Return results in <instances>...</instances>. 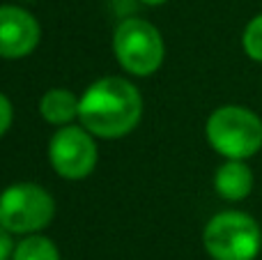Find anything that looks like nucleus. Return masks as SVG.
<instances>
[{"label": "nucleus", "mask_w": 262, "mask_h": 260, "mask_svg": "<svg viewBox=\"0 0 262 260\" xmlns=\"http://www.w3.org/2000/svg\"><path fill=\"white\" fill-rule=\"evenodd\" d=\"M253 170L242 159H226L214 173V191L230 203H239L253 191Z\"/></svg>", "instance_id": "6e6552de"}, {"label": "nucleus", "mask_w": 262, "mask_h": 260, "mask_svg": "<svg viewBox=\"0 0 262 260\" xmlns=\"http://www.w3.org/2000/svg\"><path fill=\"white\" fill-rule=\"evenodd\" d=\"M12 260H60V253L49 237L32 233L16 244Z\"/></svg>", "instance_id": "9d476101"}, {"label": "nucleus", "mask_w": 262, "mask_h": 260, "mask_svg": "<svg viewBox=\"0 0 262 260\" xmlns=\"http://www.w3.org/2000/svg\"><path fill=\"white\" fill-rule=\"evenodd\" d=\"M143 118V97L138 88L122 76H104L81 95L78 120L99 138H122L138 127Z\"/></svg>", "instance_id": "f257e3e1"}, {"label": "nucleus", "mask_w": 262, "mask_h": 260, "mask_svg": "<svg viewBox=\"0 0 262 260\" xmlns=\"http://www.w3.org/2000/svg\"><path fill=\"white\" fill-rule=\"evenodd\" d=\"M49 161L64 180H83L97 166V143L85 127L64 124L49 141Z\"/></svg>", "instance_id": "423d86ee"}, {"label": "nucleus", "mask_w": 262, "mask_h": 260, "mask_svg": "<svg viewBox=\"0 0 262 260\" xmlns=\"http://www.w3.org/2000/svg\"><path fill=\"white\" fill-rule=\"evenodd\" d=\"M207 141L226 159H251L262 150V118L246 106L228 104L212 111L205 124Z\"/></svg>", "instance_id": "f03ea898"}, {"label": "nucleus", "mask_w": 262, "mask_h": 260, "mask_svg": "<svg viewBox=\"0 0 262 260\" xmlns=\"http://www.w3.org/2000/svg\"><path fill=\"white\" fill-rule=\"evenodd\" d=\"M113 51L120 67L134 76H149L163 64L166 46L152 23L143 18H124L113 35Z\"/></svg>", "instance_id": "39448f33"}, {"label": "nucleus", "mask_w": 262, "mask_h": 260, "mask_svg": "<svg viewBox=\"0 0 262 260\" xmlns=\"http://www.w3.org/2000/svg\"><path fill=\"white\" fill-rule=\"evenodd\" d=\"M39 39L41 28L30 12L14 5L0 7V58H26L37 49Z\"/></svg>", "instance_id": "0eeeda50"}, {"label": "nucleus", "mask_w": 262, "mask_h": 260, "mask_svg": "<svg viewBox=\"0 0 262 260\" xmlns=\"http://www.w3.org/2000/svg\"><path fill=\"white\" fill-rule=\"evenodd\" d=\"M140 3L149 5V7H157V5H163V3H168V0H140Z\"/></svg>", "instance_id": "4468645a"}, {"label": "nucleus", "mask_w": 262, "mask_h": 260, "mask_svg": "<svg viewBox=\"0 0 262 260\" xmlns=\"http://www.w3.org/2000/svg\"><path fill=\"white\" fill-rule=\"evenodd\" d=\"M78 109H81V99L64 88H53V90L44 92L39 101L41 118L49 124H55V127L72 124V120L78 118Z\"/></svg>", "instance_id": "1a4fd4ad"}, {"label": "nucleus", "mask_w": 262, "mask_h": 260, "mask_svg": "<svg viewBox=\"0 0 262 260\" xmlns=\"http://www.w3.org/2000/svg\"><path fill=\"white\" fill-rule=\"evenodd\" d=\"M12 120H14V109H12V101L0 92V138L9 132L12 127Z\"/></svg>", "instance_id": "f8f14e48"}, {"label": "nucleus", "mask_w": 262, "mask_h": 260, "mask_svg": "<svg viewBox=\"0 0 262 260\" xmlns=\"http://www.w3.org/2000/svg\"><path fill=\"white\" fill-rule=\"evenodd\" d=\"M14 240H12V233L7 228L0 226V260H12L14 256Z\"/></svg>", "instance_id": "ddd939ff"}, {"label": "nucleus", "mask_w": 262, "mask_h": 260, "mask_svg": "<svg viewBox=\"0 0 262 260\" xmlns=\"http://www.w3.org/2000/svg\"><path fill=\"white\" fill-rule=\"evenodd\" d=\"M242 46L253 62H262V14L246 23L244 35H242Z\"/></svg>", "instance_id": "9b49d317"}, {"label": "nucleus", "mask_w": 262, "mask_h": 260, "mask_svg": "<svg viewBox=\"0 0 262 260\" xmlns=\"http://www.w3.org/2000/svg\"><path fill=\"white\" fill-rule=\"evenodd\" d=\"M203 244L212 260H255L262 249V230L251 214L226 210L207 221Z\"/></svg>", "instance_id": "7ed1b4c3"}, {"label": "nucleus", "mask_w": 262, "mask_h": 260, "mask_svg": "<svg viewBox=\"0 0 262 260\" xmlns=\"http://www.w3.org/2000/svg\"><path fill=\"white\" fill-rule=\"evenodd\" d=\"M55 201L35 182H18L0 193V226L12 235H32L53 221Z\"/></svg>", "instance_id": "20e7f679"}]
</instances>
